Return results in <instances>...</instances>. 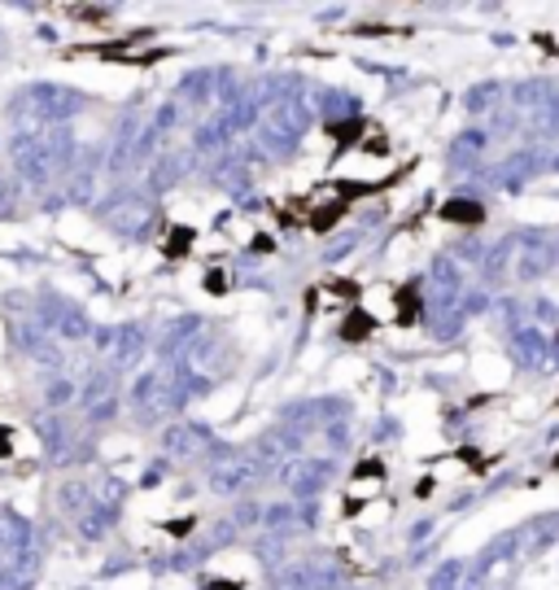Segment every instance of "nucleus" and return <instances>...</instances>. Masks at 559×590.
<instances>
[{
  "label": "nucleus",
  "instance_id": "obj_1",
  "mask_svg": "<svg viewBox=\"0 0 559 590\" xmlns=\"http://www.w3.org/2000/svg\"><path fill=\"white\" fill-rule=\"evenodd\" d=\"M447 219H467V224H476V219H481V211H472V202H450Z\"/></svg>",
  "mask_w": 559,
  "mask_h": 590
}]
</instances>
